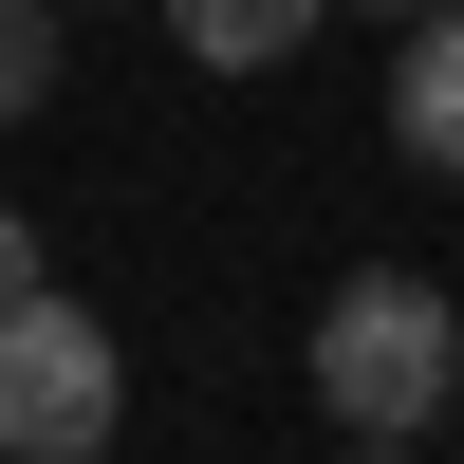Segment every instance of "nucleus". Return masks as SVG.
<instances>
[{
  "label": "nucleus",
  "mask_w": 464,
  "mask_h": 464,
  "mask_svg": "<svg viewBox=\"0 0 464 464\" xmlns=\"http://www.w3.org/2000/svg\"><path fill=\"white\" fill-rule=\"evenodd\" d=\"M391 149H409L428 186H464V0L409 19V56H391Z\"/></svg>",
  "instance_id": "obj_3"
},
{
  "label": "nucleus",
  "mask_w": 464,
  "mask_h": 464,
  "mask_svg": "<svg viewBox=\"0 0 464 464\" xmlns=\"http://www.w3.org/2000/svg\"><path fill=\"white\" fill-rule=\"evenodd\" d=\"M111 409H130V372H111V316H74L56 279L0 297V464H93Z\"/></svg>",
  "instance_id": "obj_2"
},
{
  "label": "nucleus",
  "mask_w": 464,
  "mask_h": 464,
  "mask_svg": "<svg viewBox=\"0 0 464 464\" xmlns=\"http://www.w3.org/2000/svg\"><path fill=\"white\" fill-rule=\"evenodd\" d=\"M168 37H186L205 74H279L297 37H316V0H168Z\"/></svg>",
  "instance_id": "obj_4"
},
{
  "label": "nucleus",
  "mask_w": 464,
  "mask_h": 464,
  "mask_svg": "<svg viewBox=\"0 0 464 464\" xmlns=\"http://www.w3.org/2000/svg\"><path fill=\"white\" fill-rule=\"evenodd\" d=\"M353 19H428V0H353Z\"/></svg>",
  "instance_id": "obj_7"
},
{
  "label": "nucleus",
  "mask_w": 464,
  "mask_h": 464,
  "mask_svg": "<svg viewBox=\"0 0 464 464\" xmlns=\"http://www.w3.org/2000/svg\"><path fill=\"white\" fill-rule=\"evenodd\" d=\"M446 446H464V409H446Z\"/></svg>",
  "instance_id": "obj_8"
},
{
  "label": "nucleus",
  "mask_w": 464,
  "mask_h": 464,
  "mask_svg": "<svg viewBox=\"0 0 464 464\" xmlns=\"http://www.w3.org/2000/svg\"><path fill=\"white\" fill-rule=\"evenodd\" d=\"M56 56H74V0H0V130L56 93Z\"/></svg>",
  "instance_id": "obj_5"
},
{
  "label": "nucleus",
  "mask_w": 464,
  "mask_h": 464,
  "mask_svg": "<svg viewBox=\"0 0 464 464\" xmlns=\"http://www.w3.org/2000/svg\"><path fill=\"white\" fill-rule=\"evenodd\" d=\"M446 409H464V316H446V279H409V260L334 279V297H316V428L428 446Z\"/></svg>",
  "instance_id": "obj_1"
},
{
  "label": "nucleus",
  "mask_w": 464,
  "mask_h": 464,
  "mask_svg": "<svg viewBox=\"0 0 464 464\" xmlns=\"http://www.w3.org/2000/svg\"><path fill=\"white\" fill-rule=\"evenodd\" d=\"M0 297H37V223H0Z\"/></svg>",
  "instance_id": "obj_6"
}]
</instances>
